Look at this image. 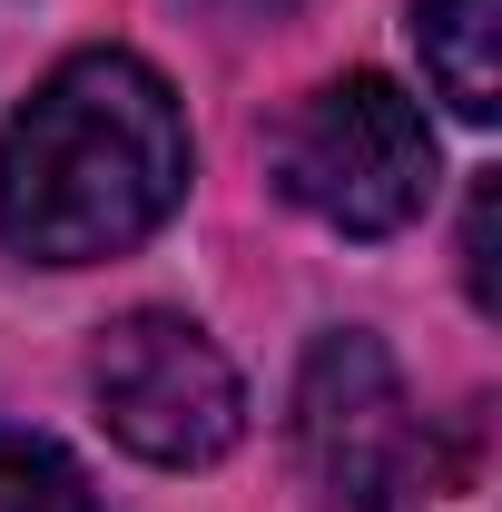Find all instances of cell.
Returning a JSON list of instances; mask_svg holds the SVG:
<instances>
[{"mask_svg": "<svg viewBox=\"0 0 502 512\" xmlns=\"http://www.w3.org/2000/svg\"><path fill=\"white\" fill-rule=\"evenodd\" d=\"M178 89L138 50L60 60L0 128V247L30 266H99L168 227L188 197Z\"/></svg>", "mask_w": 502, "mask_h": 512, "instance_id": "1", "label": "cell"}, {"mask_svg": "<svg viewBox=\"0 0 502 512\" xmlns=\"http://www.w3.org/2000/svg\"><path fill=\"white\" fill-rule=\"evenodd\" d=\"M434 178H443L434 168V119L394 79H375V69L306 89L296 119L276 128V188L296 197L306 217H325L335 237H394V227H414Z\"/></svg>", "mask_w": 502, "mask_h": 512, "instance_id": "2", "label": "cell"}, {"mask_svg": "<svg viewBox=\"0 0 502 512\" xmlns=\"http://www.w3.org/2000/svg\"><path fill=\"white\" fill-rule=\"evenodd\" d=\"M296 453L335 512H424L443 483L434 424L375 335H315L296 375Z\"/></svg>", "mask_w": 502, "mask_h": 512, "instance_id": "3", "label": "cell"}, {"mask_svg": "<svg viewBox=\"0 0 502 512\" xmlns=\"http://www.w3.org/2000/svg\"><path fill=\"white\" fill-rule=\"evenodd\" d=\"M99 384V414L138 463H217V453L247 434V394L237 365L207 345V325L168 316V306H138L99 335L89 355Z\"/></svg>", "mask_w": 502, "mask_h": 512, "instance_id": "4", "label": "cell"}, {"mask_svg": "<svg viewBox=\"0 0 502 512\" xmlns=\"http://www.w3.org/2000/svg\"><path fill=\"white\" fill-rule=\"evenodd\" d=\"M414 50L453 119L483 128L502 109V0H414Z\"/></svg>", "mask_w": 502, "mask_h": 512, "instance_id": "5", "label": "cell"}, {"mask_svg": "<svg viewBox=\"0 0 502 512\" xmlns=\"http://www.w3.org/2000/svg\"><path fill=\"white\" fill-rule=\"evenodd\" d=\"M0 512H99V493L50 434L0 424Z\"/></svg>", "mask_w": 502, "mask_h": 512, "instance_id": "6", "label": "cell"}, {"mask_svg": "<svg viewBox=\"0 0 502 512\" xmlns=\"http://www.w3.org/2000/svg\"><path fill=\"white\" fill-rule=\"evenodd\" d=\"M463 276H473V306L493 316V306H502V286H493V188L473 197V227H463Z\"/></svg>", "mask_w": 502, "mask_h": 512, "instance_id": "7", "label": "cell"}, {"mask_svg": "<svg viewBox=\"0 0 502 512\" xmlns=\"http://www.w3.org/2000/svg\"><path fill=\"white\" fill-rule=\"evenodd\" d=\"M237 10H276V0H237Z\"/></svg>", "mask_w": 502, "mask_h": 512, "instance_id": "8", "label": "cell"}]
</instances>
